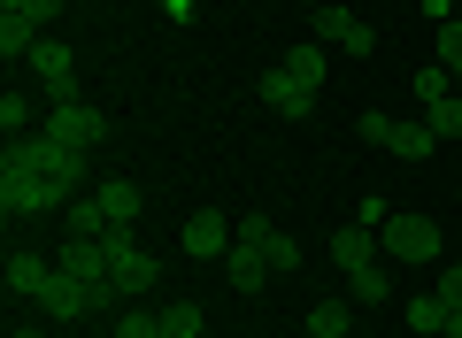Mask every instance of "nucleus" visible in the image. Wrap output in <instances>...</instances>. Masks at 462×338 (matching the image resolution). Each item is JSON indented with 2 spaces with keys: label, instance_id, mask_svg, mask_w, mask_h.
Segmentation results:
<instances>
[{
  "label": "nucleus",
  "instance_id": "bb28decb",
  "mask_svg": "<svg viewBox=\"0 0 462 338\" xmlns=\"http://www.w3.org/2000/svg\"><path fill=\"white\" fill-rule=\"evenodd\" d=\"M409 93L424 100V108H439V100H455V93H447V69H439V62H424V69H416V78H409Z\"/></svg>",
  "mask_w": 462,
  "mask_h": 338
},
{
  "label": "nucleus",
  "instance_id": "6ab92c4d",
  "mask_svg": "<svg viewBox=\"0 0 462 338\" xmlns=\"http://www.w3.org/2000/svg\"><path fill=\"white\" fill-rule=\"evenodd\" d=\"M300 331H316V338H355V307H346V300H316Z\"/></svg>",
  "mask_w": 462,
  "mask_h": 338
},
{
  "label": "nucleus",
  "instance_id": "f3484780",
  "mask_svg": "<svg viewBox=\"0 0 462 338\" xmlns=\"http://www.w3.org/2000/svg\"><path fill=\"white\" fill-rule=\"evenodd\" d=\"M39 39H47V32H39L32 16H0V54H8V62H32Z\"/></svg>",
  "mask_w": 462,
  "mask_h": 338
},
{
  "label": "nucleus",
  "instance_id": "a211bd4d",
  "mask_svg": "<svg viewBox=\"0 0 462 338\" xmlns=\"http://www.w3.org/2000/svg\"><path fill=\"white\" fill-rule=\"evenodd\" d=\"M385 292H393L385 261H363V269H346V300H363V307H385Z\"/></svg>",
  "mask_w": 462,
  "mask_h": 338
},
{
  "label": "nucleus",
  "instance_id": "412c9836",
  "mask_svg": "<svg viewBox=\"0 0 462 338\" xmlns=\"http://www.w3.org/2000/svg\"><path fill=\"white\" fill-rule=\"evenodd\" d=\"M108 208H100V200L93 193H78V200H69V239H108Z\"/></svg>",
  "mask_w": 462,
  "mask_h": 338
},
{
  "label": "nucleus",
  "instance_id": "2eb2a0df",
  "mask_svg": "<svg viewBox=\"0 0 462 338\" xmlns=\"http://www.w3.org/2000/svg\"><path fill=\"white\" fill-rule=\"evenodd\" d=\"M263 269H270V261H263V246H254V239H239V246L224 254V277H231V292H263Z\"/></svg>",
  "mask_w": 462,
  "mask_h": 338
},
{
  "label": "nucleus",
  "instance_id": "423d86ee",
  "mask_svg": "<svg viewBox=\"0 0 462 338\" xmlns=\"http://www.w3.org/2000/svg\"><path fill=\"white\" fill-rule=\"evenodd\" d=\"M32 78H39V93H47V108H62V100H78V54L47 32L39 54H32Z\"/></svg>",
  "mask_w": 462,
  "mask_h": 338
},
{
  "label": "nucleus",
  "instance_id": "9d476101",
  "mask_svg": "<svg viewBox=\"0 0 462 338\" xmlns=\"http://www.w3.org/2000/svg\"><path fill=\"white\" fill-rule=\"evenodd\" d=\"M263 108H278V115H293V123H300V115H316V93H309L285 62H270V69H263Z\"/></svg>",
  "mask_w": 462,
  "mask_h": 338
},
{
  "label": "nucleus",
  "instance_id": "9b49d317",
  "mask_svg": "<svg viewBox=\"0 0 462 338\" xmlns=\"http://www.w3.org/2000/svg\"><path fill=\"white\" fill-rule=\"evenodd\" d=\"M54 261H62L69 277H85V285H116V261H108V239H69V246H62V254H54Z\"/></svg>",
  "mask_w": 462,
  "mask_h": 338
},
{
  "label": "nucleus",
  "instance_id": "0eeeda50",
  "mask_svg": "<svg viewBox=\"0 0 462 338\" xmlns=\"http://www.w3.org/2000/svg\"><path fill=\"white\" fill-rule=\"evenodd\" d=\"M108 261H116V292H154L162 285V261H154L132 231H108Z\"/></svg>",
  "mask_w": 462,
  "mask_h": 338
},
{
  "label": "nucleus",
  "instance_id": "72a5a7b5",
  "mask_svg": "<svg viewBox=\"0 0 462 338\" xmlns=\"http://www.w3.org/2000/svg\"><path fill=\"white\" fill-rule=\"evenodd\" d=\"M424 8V23H455V0H416Z\"/></svg>",
  "mask_w": 462,
  "mask_h": 338
},
{
  "label": "nucleus",
  "instance_id": "c9c22d12",
  "mask_svg": "<svg viewBox=\"0 0 462 338\" xmlns=\"http://www.w3.org/2000/svg\"><path fill=\"white\" fill-rule=\"evenodd\" d=\"M447 338H462V307H447Z\"/></svg>",
  "mask_w": 462,
  "mask_h": 338
},
{
  "label": "nucleus",
  "instance_id": "f8f14e48",
  "mask_svg": "<svg viewBox=\"0 0 462 338\" xmlns=\"http://www.w3.org/2000/svg\"><path fill=\"white\" fill-rule=\"evenodd\" d=\"M239 239H254V246H263V261H270V269H300V239H285V231L270 224V215H247V224H239Z\"/></svg>",
  "mask_w": 462,
  "mask_h": 338
},
{
  "label": "nucleus",
  "instance_id": "6e6552de",
  "mask_svg": "<svg viewBox=\"0 0 462 338\" xmlns=\"http://www.w3.org/2000/svg\"><path fill=\"white\" fill-rule=\"evenodd\" d=\"M178 246H185L193 261H216V254H231V246H239V224H231V215H216V208H200V215H185Z\"/></svg>",
  "mask_w": 462,
  "mask_h": 338
},
{
  "label": "nucleus",
  "instance_id": "f03ea898",
  "mask_svg": "<svg viewBox=\"0 0 462 338\" xmlns=\"http://www.w3.org/2000/svg\"><path fill=\"white\" fill-rule=\"evenodd\" d=\"M32 300H39L47 323H85V315H108V307H116V285H85V277H69L62 261H54L47 285H39Z\"/></svg>",
  "mask_w": 462,
  "mask_h": 338
},
{
  "label": "nucleus",
  "instance_id": "dca6fc26",
  "mask_svg": "<svg viewBox=\"0 0 462 338\" xmlns=\"http://www.w3.org/2000/svg\"><path fill=\"white\" fill-rule=\"evenodd\" d=\"M401 323H409L416 338H439L447 331V300L439 292H416V300H401Z\"/></svg>",
  "mask_w": 462,
  "mask_h": 338
},
{
  "label": "nucleus",
  "instance_id": "c85d7f7f",
  "mask_svg": "<svg viewBox=\"0 0 462 338\" xmlns=\"http://www.w3.org/2000/svg\"><path fill=\"white\" fill-rule=\"evenodd\" d=\"M0 16H32L39 32H54V16H62V0H0Z\"/></svg>",
  "mask_w": 462,
  "mask_h": 338
},
{
  "label": "nucleus",
  "instance_id": "aec40b11",
  "mask_svg": "<svg viewBox=\"0 0 462 338\" xmlns=\"http://www.w3.org/2000/svg\"><path fill=\"white\" fill-rule=\"evenodd\" d=\"M385 146H393L401 161H431V154H439V131H431V123H393Z\"/></svg>",
  "mask_w": 462,
  "mask_h": 338
},
{
  "label": "nucleus",
  "instance_id": "e433bc0d",
  "mask_svg": "<svg viewBox=\"0 0 462 338\" xmlns=\"http://www.w3.org/2000/svg\"><path fill=\"white\" fill-rule=\"evenodd\" d=\"M8 338H47V331H39V323H16V331H8Z\"/></svg>",
  "mask_w": 462,
  "mask_h": 338
},
{
  "label": "nucleus",
  "instance_id": "1a4fd4ad",
  "mask_svg": "<svg viewBox=\"0 0 462 338\" xmlns=\"http://www.w3.org/2000/svg\"><path fill=\"white\" fill-rule=\"evenodd\" d=\"M47 139H62V146H100L108 139V115L100 108H85V100H62V108H47Z\"/></svg>",
  "mask_w": 462,
  "mask_h": 338
},
{
  "label": "nucleus",
  "instance_id": "c756f323",
  "mask_svg": "<svg viewBox=\"0 0 462 338\" xmlns=\"http://www.w3.org/2000/svg\"><path fill=\"white\" fill-rule=\"evenodd\" d=\"M424 123L439 131V139H462V100H439V108H424Z\"/></svg>",
  "mask_w": 462,
  "mask_h": 338
},
{
  "label": "nucleus",
  "instance_id": "f704fd0d",
  "mask_svg": "<svg viewBox=\"0 0 462 338\" xmlns=\"http://www.w3.org/2000/svg\"><path fill=\"white\" fill-rule=\"evenodd\" d=\"M162 16H170V23H193L200 8H193V0H162Z\"/></svg>",
  "mask_w": 462,
  "mask_h": 338
},
{
  "label": "nucleus",
  "instance_id": "5701e85b",
  "mask_svg": "<svg viewBox=\"0 0 462 338\" xmlns=\"http://www.w3.org/2000/svg\"><path fill=\"white\" fill-rule=\"evenodd\" d=\"M200 331H208V315L193 300H162V338H200Z\"/></svg>",
  "mask_w": 462,
  "mask_h": 338
},
{
  "label": "nucleus",
  "instance_id": "393cba45",
  "mask_svg": "<svg viewBox=\"0 0 462 338\" xmlns=\"http://www.w3.org/2000/svg\"><path fill=\"white\" fill-rule=\"evenodd\" d=\"M431 62H439L447 78H462V16H455V23H439V39H431Z\"/></svg>",
  "mask_w": 462,
  "mask_h": 338
},
{
  "label": "nucleus",
  "instance_id": "58836bf2",
  "mask_svg": "<svg viewBox=\"0 0 462 338\" xmlns=\"http://www.w3.org/2000/svg\"><path fill=\"white\" fill-rule=\"evenodd\" d=\"M455 193H462V178H455Z\"/></svg>",
  "mask_w": 462,
  "mask_h": 338
},
{
  "label": "nucleus",
  "instance_id": "7c9ffc66",
  "mask_svg": "<svg viewBox=\"0 0 462 338\" xmlns=\"http://www.w3.org/2000/svg\"><path fill=\"white\" fill-rule=\"evenodd\" d=\"M355 224H370V231H385V224H393V208H385V193H363V200H355Z\"/></svg>",
  "mask_w": 462,
  "mask_h": 338
},
{
  "label": "nucleus",
  "instance_id": "7ed1b4c3",
  "mask_svg": "<svg viewBox=\"0 0 462 338\" xmlns=\"http://www.w3.org/2000/svg\"><path fill=\"white\" fill-rule=\"evenodd\" d=\"M385 261H409V269H424V261H439V224L431 215H393V224L378 231Z\"/></svg>",
  "mask_w": 462,
  "mask_h": 338
},
{
  "label": "nucleus",
  "instance_id": "2f4dec72",
  "mask_svg": "<svg viewBox=\"0 0 462 338\" xmlns=\"http://www.w3.org/2000/svg\"><path fill=\"white\" fill-rule=\"evenodd\" d=\"M393 123H401V115H385V108H370V115H363V139H370V146H385V139H393Z\"/></svg>",
  "mask_w": 462,
  "mask_h": 338
},
{
  "label": "nucleus",
  "instance_id": "f257e3e1",
  "mask_svg": "<svg viewBox=\"0 0 462 338\" xmlns=\"http://www.w3.org/2000/svg\"><path fill=\"white\" fill-rule=\"evenodd\" d=\"M0 161H16V169L47 178L62 208L85 193V146H62V139H47V131H23V139H8V154H0Z\"/></svg>",
  "mask_w": 462,
  "mask_h": 338
},
{
  "label": "nucleus",
  "instance_id": "a878e982",
  "mask_svg": "<svg viewBox=\"0 0 462 338\" xmlns=\"http://www.w3.org/2000/svg\"><path fill=\"white\" fill-rule=\"evenodd\" d=\"M116 338H162V307H124L116 315Z\"/></svg>",
  "mask_w": 462,
  "mask_h": 338
},
{
  "label": "nucleus",
  "instance_id": "4be33fe9",
  "mask_svg": "<svg viewBox=\"0 0 462 338\" xmlns=\"http://www.w3.org/2000/svg\"><path fill=\"white\" fill-rule=\"evenodd\" d=\"M47 269H54V261H39L32 246H16V254H8V269H0V277H8V292H39V285H47Z\"/></svg>",
  "mask_w": 462,
  "mask_h": 338
},
{
  "label": "nucleus",
  "instance_id": "20e7f679",
  "mask_svg": "<svg viewBox=\"0 0 462 338\" xmlns=\"http://www.w3.org/2000/svg\"><path fill=\"white\" fill-rule=\"evenodd\" d=\"M62 200H54L47 178H32V169H16V161H0V215L16 224V215H54Z\"/></svg>",
  "mask_w": 462,
  "mask_h": 338
},
{
  "label": "nucleus",
  "instance_id": "39448f33",
  "mask_svg": "<svg viewBox=\"0 0 462 338\" xmlns=\"http://www.w3.org/2000/svg\"><path fill=\"white\" fill-rule=\"evenodd\" d=\"M309 32L324 39V47H346V54H378V32H370V23L355 16V8H339V0H316Z\"/></svg>",
  "mask_w": 462,
  "mask_h": 338
},
{
  "label": "nucleus",
  "instance_id": "ddd939ff",
  "mask_svg": "<svg viewBox=\"0 0 462 338\" xmlns=\"http://www.w3.org/2000/svg\"><path fill=\"white\" fill-rule=\"evenodd\" d=\"M93 200L108 208V224H116V231H132V224H139V208H147V193H139L132 178H100V185H93Z\"/></svg>",
  "mask_w": 462,
  "mask_h": 338
},
{
  "label": "nucleus",
  "instance_id": "473e14b6",
  "mask_svg": "<svg viewBox=\"0 0 462 338\" xmlns=\"http://www.w3.org/2000/svg\"><path fill=\"white\" fill-rule=\"evenodd\" d=\"M439 300L462 307V261H447V269H439Z\"/></svg>",
  "mask_w": 462,
  "mask_h": 338
},
{
  "label": "nucleus",
  "instance_id": "4468645a",
  "mask_svg": "<svg viewBox=\"0 0 462 338\" xmlns=\"http://www.w3.org/2000/svg\"><path fill=\"white\" fill-rule=\"evenodd\" d=\"M331 261H339V269H363V261H378V231H370V224L331 231Z\"/></svg>",
  "mask_w": 462,
  "mask_h": 338
},
{
  "label": "nucleus",
  "instance_id": "cd10ccee",
  "mask_svg": "<svg viewBox=\"0 0 462 338\" xmlns=\"http://www.w3.org/2000/svg\"><path fill=\"white\" fill-rule=\"evenodd\" d=\"M32 100H23V93H0V131H8V139H23V131H32Z\"/></svg>",
  "mask_w": 462,
  "mask_h": 338
},
{
  "label": "nucleus",
  "instance_id": "b1692460",
  "mask_svg": "<svg viewBox=\"0 0 462 338\" xmlns=\"http://www.w3.org/2000/svg\"><path fill=\"white\" fill-rule=\"evenodd\" d=\"M285 69H293L309 93H324V39H316V47H285Z\"/></svg>",
  "mask_w": 462,
  "mask_h": 338
},
{
  "label": "nucleus",
  "instance_id": "4c0bfd02",
  "mask_svg": "<svg viewBox=\"0 0 462 338\" xmlns=\"http://www.w3.org/2000/svg\"><path fill=\"white\" fill-rule=\"evenodd\" d=\"M293 338H316V331H293Z\"/></svg>",
  "mask_w": 462,
  "mask_h": 338
}]
</instances>
